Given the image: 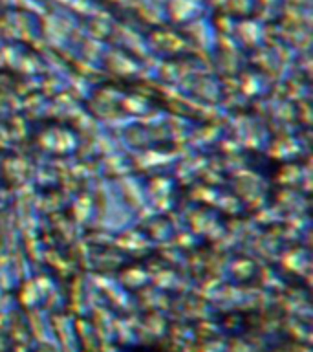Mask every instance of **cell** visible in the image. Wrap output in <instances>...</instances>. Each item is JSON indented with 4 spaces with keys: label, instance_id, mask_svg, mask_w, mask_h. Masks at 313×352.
I'll list each match as a JSON object with an SVG mask.
<instances>
[{
    "label": "cell",
    "instance_id": "obj_1",
    "mask_svg": "<svg viewBox=\"0 0 313 352\" xmlns=\"http://www.w3.org/2000/svg\"><path fill=\"white\" fill-rule=\"evenodd\" d=\"M119 352H170L161 343H136V345L123 346Z\"/></svg>",
    "mask_w": 313,
    "mask_h": 352
}]
</instances>
